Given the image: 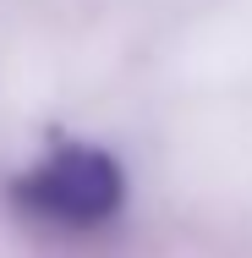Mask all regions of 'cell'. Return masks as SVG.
<instances>
[{
	"label": "cell",
	"mask_w": 252,
	"mask_h": 258,
	"mask_svg": "<svg viewBox=\"0 0 252 258\" xmlns=\"http://www.w3.org/2000/svg\"><path fill=\"white\" fill-rule=\"evenodd\" d=\"M11 204L50 231H99L126 204V176L94 143H60L11 187Z\"/></svg>",
	"instance_id": "obj_1"
}]
</instances>
